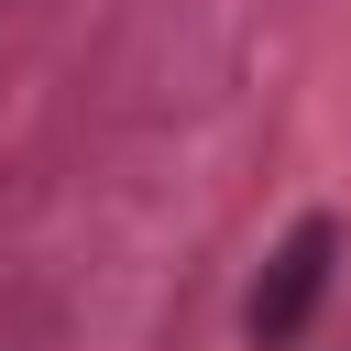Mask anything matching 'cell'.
<instances>
[{
    "mask_svg": "<svg viewBox=\"0 0 351 351\" xmlns=\"http://www.w3.org/2000/svg\"><path fill=\"white\" fill-rule=\"evenodd\" d=\"M329 252H340V219H329V208H307V219L274 241V263H263V285H252L241 329H252V340H296V329H307V307L329 296Z\"/></svg>",
    "mask_w": 351,
    "mask_h": 351,
    "instance_id": "6da1fadb",
    "label": "cell"
}]
</instances>
